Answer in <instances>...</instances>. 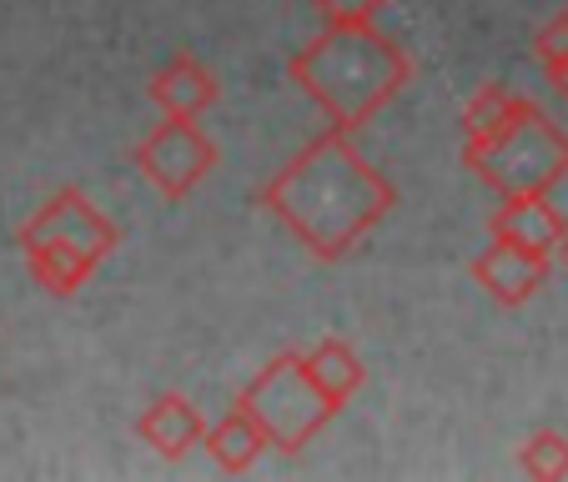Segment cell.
I'll use <instances>...</instances> for the list:
<instances>
[{"label":"cell","mask_w":568,"mask_h":482,"mask_svg":"<svg viewBox=\"0 0 568 482\" xmlns=\"http://www.w3.org/2000/svg\"><path fill=\"white\" fill-rule=\"evenodd\" d=\"M463 166L494 196H554L568 176V131L538 101L488 81L463 111Z\"/></svg>","instance_id":"cell-2"},{"label":"cell","mask_w":568,"mask_h":482,"mask_svg":"<svg viewBox=\"0 0 568 482\" xmlns=\"http://www.w3.org/2000/svg\"><path fill=\"white\" fill-rule=\"evenodd\" d=\"M468 271H473V281L483 287V297H494L498 307L518 311V307H528V301L544 291L548 271H554V257H548V252H534V247H518V242L494 236V242L473 257Z\"/></svg>","instance_id":"cell-7"},{"label":"cell","mask_w":568,"mask_h":482,"mask_svg":"<svg viewBox=\"0 0 568 482\" xmlns=\"http://www.w3.org/2000/svg\"><path fill=\"white\" fill-rule=\"evenodd\" d=\"M554 261H558V267H564V271H568V236H564V247H558V252H554Z\"/></svg>","instance_id":"cell-17"},{"label":"cell","mask_w":568,"mask_h":482,"mask_svg":"<svg viewBox=\"0 0 568 482\" xmlns=\"http://www.w3.org/2000/svg\"><path fill=\"white\" fill-rule=\"evenodd\" d=\"M131 161H136L141 182H146L151 192L161 196V202H186V196H192L196 186H202L206 176L216 172L222 151H216V141L206 136L196 121L161 116L156 126H151L146 136L136 141Z\"/></svg>","instance_id":"cell-6"},{"label":"cell","mask_w":568,"mask_h":482,"mask_svg":"<svg viewBox=\"0 0 568 482\" xmlns=\"http://www.w3.org/2000/svg\"><path fill=\"white\" fill-rule=\"evenodd\" d=\"M518 468L538 482H558L568 478V432L558 428H538L518 442Z\"/></svg>","instance_id":"cell-13"},{"label":"cell","mask_w":568,"mask_h":482,"mask_svg":"<svg viewBox=\"0 0 568 482\" xmlns=\"http://www.w3.org/2000/svg\"><path fill=\"white\" fill-rule=\"evenodd\" d=\"M236 402L262 422L267 442L277 452H287V458L307 452L312 438L337 418V408L327 402V392L312 382L307 357L302 352H282V357H272L267 367H257V377L242 387Z\"/></svg>","instance_id":"cell-5"},{"label":"cell","mask_w":568,"mask_h":482,"mask_svg":"<svg viewBox=\"0 0 568 482\" xmlns=\"http://www.w3.org/2000/svg\"><path fill=\"white\" fill-rule=\"evenodd\" d=\"M206 458L216 462V472H226V478H242V472H252L262 462V452L272 448L267 432H262V422L252 418L242 402H232V412H226L222 422H212L206 428Z\"/></svg>","instance_id":"cell-11"},{"label":"cell","mask_w":568,"mask_h":482,"mask_svg":"<svg viewBox=\"0 0 568 482\" xmlns=\"http://www.w3.org/2000/svg\"><path fill=\"white\" fill-rule=\"evenodd\" d=\"M307 372H312V382L327 392V402H333L337 412L353 402L357 392H363V382H367V367H363V352H357L347 337H322L317 347H307Z\"/></svg>","instance_id":"cell-12"},{"label":"cell","mask_w":568,"mask_h":482,"mask_svg":"<svg viewBox=\"0 0 568 482\" xmlns=\"http://www.w3.org/2000/svg\"><path fill=\"white\" fill-rule=\"evenodd\" d=\"M16 247L45 297H75L121 247V226L81 186H61L21 222Z\"/></svg>","instance_id":"cell-4"},{"label":"cell","mask_w":568,"mask_h":482,"mask_svg":"<svg viewBox=\"0 0 568 482\" xmlns=\"http://www.w3.org/2000/svg\"><path fill=\"white\" fill-rule=\"evenodd\" d=\"M146 96H151V106H156L161 116L202 121L206 111H212L216 101H222V86H216L212 65H202L192 51H176L172 61H166L156 75H151Z\"/></svg>","instance_id":"cell-9"},{"label":"cell","mask_w":568,"mask_h":482,"mask_svg":"<svg viewBox=\"0 0 568 482\" xmlns=\"http://www.w3.org/2000/svg\"><path fill=\"white\" fill-rule=\"evenodd\" d=\"M387 0H312V11H317L322 25H333V31H363V25H377Z\"/></svg>","instance_id":"cell-14"},{"label":"cell","mask_w":568,"mask_h":482,"mask_svg":"<svg viewBox=\"0 0 568 482\" xmlns=\"http://www.w3.org/2000/svg\"><path fill=\"white\" fill-rule=\"evenodd\" d=\"M257 206L317 261H347L393 216L397 186L353 146V131L322 126L257 186Z\"/></svg>","instance_id":"cell-1"},{"label":"cell","mask_w":568,"mask_h":482,"mask_svg":"<svg viewBox=\"0 0 568 482\" xmlns=\"http://www.w3.org/2000/svg\"><path fill=\"white\" fill-rule=\"evenodd\" d=\"M206 428H212V422L202 418V408H196L186 392L151 397L146 408H141V418H136V438L166 462L192 458V452L206 442Z\"/></svg>","instance_id":"cell-8"},{"label":"cell","mask_w":568,"mask_h":482,"mask_svg":"<svg viewBox=\"0 0 568 482\" xmlns=\"http://www.w3.org/2000/svg\"><path fill=\"white\" fill-rule=\"evenodd\" d=\"M544 75H548V86H554V96H564V106H568V61L554 65V71H544Z\"/></svg>","instance_id":"cell-16"},{"label":"cell","mask_w":568,"mask_h":482,"mask_svg":"<svg viewBox=\"0 0 568 482\" xmlns=\"http://www.w3.org/2000/svg\"><path fill=\"white\" fill-rule=\"evenodd\" d=\"M534 61L544 65V71H554V65L568 61V11L554 16V21L534 35Z\"/></svg>","instance_id":"cell-15"},{"label":"cell","mask_w":568,"mask_h":482,"mask_svg":"<svg viewBox=\"0 0 568 482\" xmlns=\"http://www.w3.org/2000/svg\"><path fill=\"white\" fill-rule=\"evenodd\" d=\"M287 81L317 106V116L337 131H363L383 106L403 96L413 81V55L377 25L333 31L287 55Z\"/></svg>","instance_id":"cell-3"},{"label":"cell","mask_w":568,"mask_h":482,"mask_svg":"<svg viewBox=\"0 0 568 482\" xmlns=\"http://www.w3.org/2000/svg\"><path fill=\"white\" fill-rule=\"evenodd\" d=\"M488 236H504V242H518V247H534L554 257L564 247L568 222L548 192H528V196H498L494 216H488Z\"/></svg>","instance_id":"cell-10"}]
</instances>
